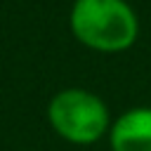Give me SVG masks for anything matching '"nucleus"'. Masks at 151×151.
<instances>
[{"label": "nucleus", "instance_id": "nucleus-1", "mask_svg": "<svg viewBox=\"0 0 151 151\" xmlns=\"http://www.w3.org/2000/svg\"><path fill=\"white\" fill-rule=\"evenodd\" d=\"M76 38L99 52H118L134 42L137 17L125 0H76L71 9Z\"/></svg>", "mask_w": 151, "mask_h": 151}, {"label": "nucleus", "instance_id": "nucleus-3", "mask_svg": "<svg viewBox=\"0 0 151 151\" xmlns=\"http://www.w3.org/2000/svg\"><path fill=\"white\" fill-rule=\"evenodd\" d=\"M113 151H151V109L139 106L123 113L111 130Z\"/></svg>", "mask_w": 151, "mask_h": 151}, {"label": "nucleus", "instance_id": "nucleus-2", "mask_svg": "<svg viewBox=\"0 0 151 151\" xmlns=\"http://www.w3.org/2000/svg\"><path fill=\"white\" fill-rule=\"evenodd\" d=\"M47 118L52 127L73 144L97 142L109 125V111L104 101L87 90H64L52 97Z\"/></svg>", "mask_w": 151, "mask_h": 151}]
</instances>
